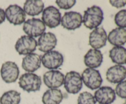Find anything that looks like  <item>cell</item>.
Returning <instances> with one entry per match:
<instances>
[{
	"label": "cell",
	"mask_w": 126,
	"mask_h": 104,
	"mask_svg": "<svg viewBox=\"0 0 126 104\" xmlns=\"http://www.w3.org/2000/svg\"><path fill=\"white\" fill-rule=\"evenodd\" d=\"M103 19V12L102 9L99 6H92L88 7L84 12L82 23L88 29H95L100 25Z\"/></svg>",
	"instance_id": "1"
},
{
	"label": "cell",
	"mask_w": 126,
	"mask_h": 104,
	"mask_svg": "<svg viewBox=\"0 0 126 104\" xmlns=\"http://www.w3.org/2000/svg\"><path fill=\"white\" fill-rule=\"evenodd\" d=\"M18 84L23 90L28 92L38 91L41 86V78L35 73L27 72L20 77Z\"/></svg>",
	"instance_id": "2"
},
{
	"label": "cell",
	"mask_w": 126,
	"mask_h": 104,
	"mask_svg": "<svg viewBox=\"0 0 126 104\" xmlns=\"http://www.w3.org/2000/svg\"><path fill=\"white\" fill-rule=\"evenodd\" d=\"M81 78L85 85L91 90L100 88L103 82L100 73L95 69H86L82 72Z\"/></svg>",
	"instance_id": "3"
},
{
	"label": "cell",
	"mask_w": 126,
	"mask_h": 104,
	"mask_svg": "<svg viewBox=\"0 0 126 104\" xmlns=\"http://www.w3.org/2000/svg\"><path fill=\"white\" fill-rule=\"evenodd\" d=\"M64 87L70 94H78L82 88L81 76L76 71L68 72L64 78Z\"/></svg>",
	"instance_id": "4"
},
{
	"label": "cell",
	"mask_w": 126,
	"mask_h": 104,
	"mask_svg": "<svg viewBox=\"0 0 126 104\" xmlns=\"http://www.w3.org/2000/svg\"><path fill=\"white\" fill-rule=\"evenodd\" d=\"M46 25L39 18H30L25 22L23 30L27 35L31 37L41 36L46 31Z\"/></svg>",
	"instance_id": "5"
},
{
	"label": "cell",
	"mask_w": 126,
	"mask_h": 104,
	"mask_svg": "<svg viewBox=\"0 0 126 104\" xmlns=\"http://www.w3.org/2000/svg\"><path fill=\"white\" fill-rule=\"evenodd\" d=\"M61 13L57 8L50 6L44 9L42 13V21L49 28H55L60 24Z\"/></svg>",
	"instance_id": "6"
},
{
	"label": "cell",
	"mask_w": 126,
	"mask_h": 104,
	"mask_svg": "<svg viewBox=\"0 0 126 104\" xmlns=\"http://www.w3.org/2000/svg\"><path fill=\"white\" fill-rule=\"evenodd\" d=\"M0 73L4 81L7 83H14L19 76V68L14 62L6 61L1 66Z\"/></svg>",
	"instance_id": "7"
},
{
	"label": "cell",
	"mask_w": 126,
	"mask_h": 104,
	"mask_svg": "<svg viewBox=\"0 0 126 104\" xmlns=\"http://www.w3.org/2000/svg\"><path fill=\"white\" fill-rule=\"evenodd\" d=\"M37 41L34 38L24 35L17 40L15 48L20 55H27L35 51Z\"/></svg>",
	"instance_id": "8"
},
{
	"label": "cell",
	"mask_w": 126,
	"mask_h": 104,
	"mask_svg": "<svg viewBox=\"0 0 126 104\" xmlns=\"http://www.w3.org/2000/svg\"><path fill=\"white\" fill-rule=\"evenodd\" d=\"M63 61L62 54L55 50L45 53L41 57V62L43 66L50 70L57 69L60 67L62 66Z\"/></svg>",
	"instance_id": "9"
},
{
	"label": "cell",
	"mask_w": 126,
	"mask_h": 104,
	"mask_svg": "<svg viewBox=\"0 0 126 104\" xmlns=\"http://www.w3.org/2000/svg\"><path fill=\"white\" fill-rule=\"evenodd\" d=\"M5 16L10 23L16 26L25 23L26 20V13L17 4L9 6L5 11Z\"/></svg>",
	"instance_id": "10"
},
{
	"label": "cell",
	"mask_w": 126,
	"mask_h": 104,
	"mask_svg": "<svg viewBox=\"0 0 126 104\" xmlns=\"http://www.w3.org/2000/svg\"><path fill=\"white\" fill-rule=\"evenodd\" d=\"M82 23V15L75 11L65 12L60 21L63 28L68 30H75L80 28Z\"/></svg>",
	"instance_id": "11"
},
{
	"label": "cell",
	"mask_w": 126,
	"mask_h": 104,
	"mask_svg": "<svg viewBox=\"0 0 126 104\" xmlns=\"http://www.w3.org/2000/svg\"><path fill=\"white\" fill-rule=\"evenodd\" d=\"M63 73L57 70H50L43 75V82L50 89H57L64 83Z\"/></svg>",
	"instance_id": "12"
},
{
	"label": "cell",
	"mask_w": 126,
	"mask_h": 104,
	"mask_svg": "<svg viewBox=\"0 0 126 104\" xmlns=\"http://www.w3.org/2000/svg\"><path fill=\"white\" fill-rule=\"evenodd\" d=\"M107 34L103 27L94 29L89 35V44L94 49L102 48L107 44Z\"/></svg>",
	"instance_id": "13"
},
{
	"label": "cell",
	"mask_w": 126,
	"mask_h": 104,
	"mask_svg": "<svg viewBox=\"0 0 126 104\" xmlns=\"http://www.w3.org/2000/svg\"><path fill=\"white\" fill-rule=\"evenodd\" d=\"M94 98L99 104H111L116 100V96L111 87L102 86L95 92Z\"/></svg>",
	"instance_id": "14"
},
{
	"label": "cell",
	"mask_w": 126,
	"mask_h": 104,
	"mask_svg": "<svg viewBox=\"0 0 126 104\" xmlns=\"http://www.w3.org/2000/svg\"><path fill=\"white\" fill-rule=\"evenodd\" d=\"M57 43V39L54 34L50 32L44 33L38 39L37 46L38 50L42 52L47 53L52 51Z\"/></svg>",
	"instance_id": "15"
},
{
	"label": "cell",
	"mask_w": 126,
	"mask_h": 104,
	"mask_svg": "<svg viewBox=\"0 0 126 104\" xmlns=\"http://www.w3.org/2000/svg\"><path fill=\"white\" fill-rule=\"evenodd\" d=\"M107 80L110 83L116 84L123 81L126 78V67L122 65H114L107 70Z\"/></svg>",
	"instance_id": "16"
},
{
	"label": "cell",
	"mask_w": 126,
	"mask_h": 104,
	"mask_svg": "<svg viewBox=\"0 0 126 104\" xmlns=\"http://www.w3.org/2000/svg\"><path fill=\"white\" fill-rule=\"evenodd\" d=\"M103 59V54L100 50L97 49H90L84 57L85 65L91 69L99 67L102 65Z\"/></svg>",
	"instance_id": "17"
},
{
	"label": "cell",
	"mask_w": 126,
	"mask_h": 104,
	"mask_svg": "<svg viewBox=\"0 0 126 104\" xmlns=\"http://www.w3.org/2000/svg\"><path fill=\"white\" fill-rule=\"evenodd\" d=\"M41 58L40 55L36 53L28 54L22 59V66L23 70L28 73L35 72L41 67Z\"/></svg>",
	"instance_id": "18"
},
{
	"label": "cell",
	"mask_w": 126,
	"mask_h": 104,
	"mask_svg": "<svg viewBox=\"0 0 126 104\" xmlns=\"http://www.w3.org/2000/svg\"><path fill=\"white\" fill-rule=\"evenodd\" d=\"M107 39L114 46H123L126 43V29L122 28H114L110 32Z\"/></svg>",
	"instance_id": "19"
},
{
	"label": "cell",
	"mask_w": 126,
	"mask_h": 104,
	"mask_svg": "<svg viewBox=\"0 0 126 104\" xmlns=\"http://www.w3.org/2000/svg\"><path fill=\"white\" fill-rule=\"evenodd\" d=\"M44 4L41 0H27L23 5L25 13L30 16H36L43 12Z\"/></svg>",
	"instance_id": "20"
},
{
	"label": "cell",
	"mask_w": 126,
	"mask_h": 104,
	"mask_svg": "<svg viewBox=\"0 0 126 104\" xmlns=\"http://www.w3.org/2000/svg\"><path fill=\"white\" fill-rule=\"evenodd\" d=\"M63 99L61 90L59 89H49L43 94L42 102L43 104H60Z\"/></svg>",
	"instance_id": "21"
},
{
	"label": "cell",
	"mask_w": 126,
	"mask_h": 104,
	"mask_svg": "<svg viewBox=\"0 0 126 104\" xmlns=\"http://www.w3.org/2000/svg\"><path fill=\"white\" fill-rule=\"evenodd\" d=\"M109 56L112 62L117 65L126 64V48L123 46H114L109 51Z\"/></svg>",
	"instance_id": "22"
},
{
	"label": "cell",
	"mask_w": 126,
	"mask_h": 104,
	"mask_svg": "<svg viewBox=\"0 0 126 104\" xmlns=\"http://www.w3.org/2000/svg\"><path fill=\"white\" fill-rule=\"evenodd\" d=\"M21 94L15 90H10L3 93L0 97V104H19Z\"/></svg>",
	"instance_id": "23"
},
{
	"label": "cell",
	"mask_w": 126,
	"mask_h": 104,
	"mask_svg": "<svg viewBox=\"0 0 126 104\" xmlns=\"http://www.w3.org/2000/svg\"><path fill=\"white\" fill-rule=\"evenodd\" d=\"M94 96L91 92H82L78 98V104H96Z\"/></svg>",
	"instance_id": "24"
},
{
	"label": "cell",
	"mask_w": 126,
	"mask_h": 104,
	"mask_svg": "<svg viewBox=\"0 0 126 104\" xmlns=\"http://www.w3.org/2000/svg\"><path fill=\"white\" fill-rule=\"evenodd\" d=\"M115 24L119 28H126V9L121 10L114 16Z\"/></svg>",
	"instance_id": "25"
},
{
	"label": "cell",
	"mask_w": 126,
	"mask_h": 104,
	"mask_svg": "<svg viewBox=\"0 0 126 104\" xmlns=\"http://www.w3.org/2000/svg\"><path fill=\"white\" fill-rule=\"evenodd\" d=\"M116 95L121 99H126V80L120 82L116 85L114 90Z\"/></svg>",
	"instance_id": "26"
},
{
	"label": "cell",
	"mask_w": 126,
	"mask_h": 104,
	"mask_svg": "<svg viewBox=\"0 0 126 104\" xmlns=\"http://www.w3.org/2000/svg\"><path fill=\"white\" fill-rule=\"evenodd\" d=\"M57 5L62 9H70L76 4L75 0H57L55 1Z\"/></svg>",
	"instance_id": "27"
},
{
	"label": "cell",
	"mask_w": 126,
	"mask_h": 104,
	"mask_svg": "<svg viewBox=\"0 0 126 104\" xmlns=\"http://www.w3.org/2000/svg\"><path fill=\"white\" fill-rule=\"evenodd\" d=\"M110 4L116 8H121L126 5V1L124 0H110Z\"/></svg>",
	"instance_id": "28"
},
{
	"label": "cell",
	"mask_w": 126,
	"mask_h": 104,
	"mask_svg": "<svg viewBox=\"0 0 126 104\" xmlns=\"http://www.w3.org/2000/svg\"><path fill=\"white\" fill-rule=\"evenodd\" d=\"M6 19L5 16V11L2 9L0 8V24H2Z\"/></svg>",
	"instance_id": "29"
},
{
	"label": "cell",
	"mask_w": 126,
	"mask_h": 104,
	"mask_svg": "<svg viewBox=\"0 0 126 104\" xmlns=\"http://www.w3.org/2000/svg\"><path fill=\"white\" fill-rule=\"evenodd\" d=\"M126 104V101L124 102V104Z\"/></svg>",
	"instance_id": "30"
}]
</instances>
